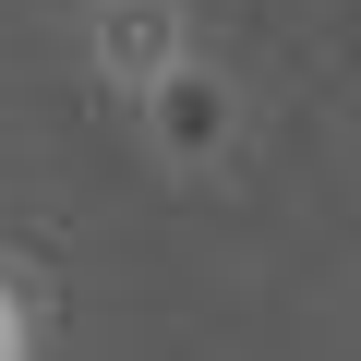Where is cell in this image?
<instances>
[{
	"mask_svg": "<svg viewBox=\"0 0 361 361\" xmlns=\"http://www.w3.org/2000/svg\"><path fill=\"white\" fill-rule=\"evenodd\" d=\"M133 121H145V145H157V157H169V169H205V157H217V145H229V85H217V73H205V61H193V73H180V85H169V97H145V109H133Z\"/></svg>",
	"mask_w": 361,
	"mask_h": 361,
	"instance_id": "obj_2",
	"label": "cell"
},
{
	"mask_svg": "<svg viewBox=\"0 0 361 361\" xmlns=\"http://www.w3.org/2000/svg\"><path fill=\"white\" fill-rule=\"evenodd\" d=\"M193 61H205V37H193V0H85V73H97L121 109L169 97Z\"/></svg>",
	"mask_w": 361,
	"mask_h": 361,
	"instance_id": "obj_1",
	"label": "cell"
},
{
	"mask_svg": "<svg viewBox=\"0 0 361 361\" xmlns=\"http://www.w3.org/2000/svg\"><path fill=\"white\" fill-rule=\"evenodd\" d=\"M0 361H49V313H37V277L0 253Z\"/></svg>",
	"mask_w": 361,
	"mask_h": 361,
	"instance_id": "obj_3",
	"label": "cell"
}]
</instances>
